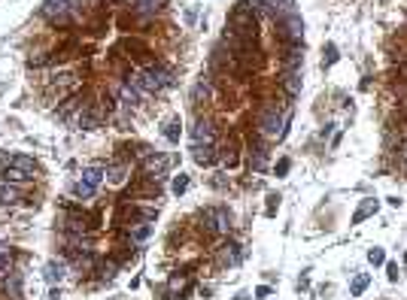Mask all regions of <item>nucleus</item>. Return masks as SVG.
Returning <instances> with one entry per match:
<instances>
[{
    "label": "nucleus",
    "instance_id": "cd10ccee",
    "mask_svg": "<svg viewBox=\"0 0 407 300\" xmlns=\"http://www.w3.org/2000/svg\"><path fill=\"white\" fill-rule=\"evenodd\" d=\"M368 261H371V264H383V261H386V252H383V249H371V252H368Z\"/></svg>",
    "mask_w": 407,
    "mask_h": 300
},
{
    "label": "nucleus",
    "instance_id": "aec40b11",
    "mask_svg": "<svg viewBox=\"0 0 407 300\" xmlns=\"http://www.w3.org/2000/svg\"><path fill=\"white\" fill-rule=\"evenodd\" d=\"M249 158H252V167H255V170H262V167H265V161H268V149H265V146H255V149L249 152Z\"/></svg>",
    "mask_w": 407,
    "mask_h": 300
},
{
    "label": "nucleus",
    "instance_id": "f257e3e1",
    "mask_svg": "<svg viewBox=\"0 0 407 300\" xmlns=\"http://www.w3.org/2000/svg\"><path fill=\"white\" fill-rule=\"evenodd\" d=\"M140 94H146V91H161V88H170L173 85V76L164 70V67H146V70H140V73H134L131 79H128Z\"/></svg>",
    "mask_w": 407,
    "mask_h": 300
},
{
    "label": "nucleus",
    "instance_id": "ddd939ff",
    "mask_svg": "<svg viewBox=\"0 0 407 300\" xmlns=\"http://www.w3.org/2000/svg\"><path fill=\"white\" fill-rule=\"evenodd\" d=\"M374 212H377V200H374V197H365L362 206H359L356 216H353V225H362V222H365L368 216H374Z\"/></svg>",
    "mask_w": 407,
    "mask_h": 300
},
{
    "label": "nucleus",
    "instance_id": "a211bd4d",
    "mask_svg": "<svg viewBox=\"0 0 407 300\" xmlns=\"http://www.w3.org/2000/svg\"><path fill=\"white\" fill-rule=\"evenodd\" d=\"M207 97H210V82H207V79H201V82L192 88V100H195V103H201V100H207Z\"/></svg>",
    "mask_w": 407,
    "mask_h": 300
},
{
    "label": "nucleus",
    "instance_id": "473e14b6",
    "mask_svg": "<svg viewBox=\"0 0 407 300\" xmlns=\"http://www.w3.org/2000/svg\"><path fill=\"white\" fill-rule=\"evenodd\" d=\"M386 276L395 282V279H398V264H389V267H386Z\"/></svg>",
    "mask_w": 407,
    "mask_h": 300
},
{
    "label": "nucleus",
    "instance_id": "7ed1b4c3",
    "mask_svg": "<svg viewBox=\"0 0 407 300\" xmlns=\"http://www.w3.org/2000/svg\"><path fill=\"white\" fill-rule=\"evenodd\" d=\"M283 127H286V115H280L277 106H265L262 115H258V131H262L265 137H277V140H280V137L286 134Z\"/></svg>",
    "mask_w": 407,
    "mask_h": 300
},
{
    "label": "nucleus",
    "instance_id": "bb28decb",
    "mask_svg": "<svg viewBox=\"0 0 407 300\" xmlns=\"http://www.w3.org/2000/svg\"><path fill=\"white\" fill-rule=\"evenodd\" d=\"M18 288H21V279H18V273H12V276L6 279V291L15 297V294H18Z\"/></svg>",
    "mask_w": 407,
    "mask_h": 300
},
{
    "label": "nucleus",
    "instance_id": "5701e85b",
    "mask_svg": "<svg viewBox=\"0 0 407 300\" xmlns=\"http://www.w3.org/2000/svg\"><path fill=\"white\" fill-rule=\"evenodd\" d=\"M122 100H125V103H137V100H140V91H137V88L128 82V85L122 88Z\"/></svg>",
    "mask_w": 407,
    "mask_h": 300
},
{
    "label": "nucleus",
    "instance_id": "1a4fd4ad",
    "mask_svg": "<svg viewBox=\"0 0 407 300\" xmlns=\"http://www.w3.org/2000/svg\"><path fill=\"white\" fill-rule=\"evenodd\" d=\"M21 200V188L15 182H0V203H18Z\"/></svg>",
    "mask_w": 407,
    "mask_h": 300
},
{
    "label": "nucleus",
    "instance_id": "72a5a7b5",
    "mask_svg": "<svg viewBox=\"0 0 407 300\" xmlns=\"http://www.w3.org/2000/svg\"><path fill=\"white\" fill-rule=\"evenodd\" d=\"M401 158H404V161H407V143H404V152H401Z\"/></svg>",
    "mask_w": 407,
    "mask_h": 300
},
{
    "label": "nucleus",
    "instance_id": "dca6fc26",
    "mask_svg": "<svg viewBox=\"0 0 407 300\" xmlns=\"http://www.w3.org/2000/svg\"><path fill=\"white\" fill-rule=\"evenodd\" d=\"M125 176H128V170H125L122 164H113V167H106V179H109L113 185H122V182H125Z\"/></svg>",
    "mask_w": 407,
    "mask_h": 300
},
{
    "label": "nucleus",
    "instance_id": "4468645a",
    "mask_svg": "<svg viewBox=\"0 0 407 300\" xmlns=\"http://www.w3.org/2000/svg\"><path fill=\"white\" fill-rule=\"evenodd\" d=\"M152 231H155L152 222H140L137 228H131V240H134V243H146V240L152 237Z\"/></svg>",
    "mask_w": 407,
    "mask_h": 300
},
{
    "label": "nucleus",
    "instance_id": "2eb2a0df",
    "mask_svg": "<svg viewBox=\"0 0 407 300\" xmlns=\"http://www.w3.org/2000/svg\"><path fill=\"white\" fill-rule=\"evenodd\" d=\"M103 176H106V170H100V167H85V170H82V182L91 185V188H97Z\"/></svg>",
    "mask_w": 407,
    "mask_h": 300
},
{
    "label": "nucleus",
    "instance_id": "6ab92c4d",
    "mask_svg": "<svg viewBox=\"0 0 407 300\" xmlns=\"http://www.w3.org/2000/svg\"><path fill=\"white\" fill-rule=\"evenodd\" d=\"M368 282H371V276H368V273H359V276L353 279V285H350V294H353V297H359V294L368 288Z\"/></svg>",
    "mask_w": 407,
    "mask_h": 300
},
{
    "label": "nucleus",
    "instance_id": "412c9836",
    "mask_svg": "<svg viewBox=\"0 0 407 300\" xmlns=\"http://www.w3.org/2000/svg\"><path fill=\"white\" fill-rule=\"evenodd\" d=\"M222 261H225V264H237V261H240V246H237V243H228L225 252H222Z\"/></svg>",
    "mask_w": 407,
    "mask_h": 300
},
{
    "label": "nucleus",
    "instance_id": "7c9ffc66",
    "mask_svg": "<svg viewBox=\"0 0 407 300\" xmlns=\"http://www.w3.org/2000/svg\"><path fill=\"white\" fill-rule=\"evenodd\" d=\"M6 267H9V249L0 246V270H6Z\"/></svg>",
    "mask_w": 407,
    "mask_h": 300
},
{
    "label": "nucleus",
    "instance_id": "c85d7f7f",
    "mask_svg": "<svg viewBox=\"0 0 407 300\" xmlns=\"http://www.w3.org/2000/svg\"><path fill=\"white\" fill-rule=\"evenodd\" d=\"M76 194H79V197H91V194H94V188H91V185H85V182L79 179V182H76Z\"/></svg>",
    "mask_w": 407,
    "mask_h": 300
},
{
    "label": "nucleus",
    "instance_id": "4be33fe9",
    "mask_svg": "<svg viewBox=\"0 0 407 300\" xmlns=\"http://www.w3.org/2000/svg\"><path fill=\"white\" fill-rule=\"evenodd\" d=\"M286 67H289V70H298V67H301V52H298V49H289V52H286Z\"/></svg>",
    "mask_w": 407,
    "mask_h": 300
},
{
    "label": "nucleus",
    "instance_id": "6e6552de",
    "mask_svg": "<svg viewBox=\"0 0 407 300\" xmlns=\"http://www.w3.org/2000/svg\"><path fill=\"white\" fill-rule=\"evenodd\" d=\"M192 143H195V146H213V127H210L207 121H198V124L192 127Z\"/></svg>",
    "mask_w": 407,
    "mask_h": 300
},
{
    "label": "nucleus",
    "instance_id": "f8f14e48",
    "mask_svg": "<svg viewBox=\"0 0 407 300\" xmlns=\"http://www.w3.org/2000/svg\"><path fill=\"white\" fill-rule=\"evenodd\" d=\"M192 158H195V164L207 167V164H213L216 152H213V146H192Z\"/></svg>",
    "mask_w": 407,
    "mask_h": 300
},
{
    "label": "nucleus",
    "instance_id": "f3484780",
    "mask_svg": "<svg viewBox=\"0 0 407 300\" xmlns=\"http://www.w3.org/2000/svg\"><path fill=\"white\" fill-rule=\"evenodd\" d=\"M158 6H161V0H134V9L140 15H152V12H158Z\"/></svg>",
    "mask_w": 407,
    "mask_h": 300
},
{
    "label": "nucleus",
    "instance_id": "393cba45",
    "mask_svg": "<svg viewBox=\"0 0 407 300\" xmlns=\"http://www.w3.org/2000/svg\"><path fill=\"white\" fill-rule=\"evenodd\" d=\"M338 58H341V55H338V46H331V42H328V46H325V55H322V64H325V67H331Z\"/></svg>",
    "mask_w": 407,
    "mask_h": 300
},
{
    "label": "nucleus",
    "instance_id": "0eeeda50",
    "mask_svg": "<svg viewBox=\"0 0 407 300\" xmlns=\"http://www.w3.org/2000/svg\"><path fill=\"white\" fill-rule=\"evenodd\" d=\"M252 12H258V15H280L283 18V9H280V0H243Z\"/></svg>",
    "mask_w": 407,
    "mask_h": 300
},
{
    "label": "nucleus",
    "instance_id": "b1692460",
    "mask_svg": "<svg viewBox=\"0 0 407 300\" xmlns=\"http://www.w3.org/2000/svg\"><path fill=\"white\" fill-rule=\"evenodd\" d=\"M164 137H167L170 143H179V118H173V121L164 127Z\"/></svg>",
    "mask_w": 407,
    "mask_h": 300
},
{
    "label": "nucleus",
    "instance_id": "39448f33",
    "mask_svg": "<svg viewBox=\"0 0 407 300\" xmlns=\"http://www.w3.org/2000/svg\"><path fill=\"white\" fill-rule=\"evenodd\" d=\"M280 30H283V36H286L289 42H301V36H304V21H301V15H298L295 9H289V12L280 18Z\"/></svg>",
    "mask_w": 407,
    "mask_h": 300
},
{
    "label": "nucleus",
    "instance_id": "423d86ee",
    "mask_svg": "<svg viewBox=\"0 0 407 300\" xmlns=\"http://www.w3.org/2000/svg\"><path fill=\"white\" fill-rule=\"evenodd\" d=\"M204 228H207V231H228V228H231V216H228L225 209L213 206V209L204 212Z\"/></svg>",
    "mask_w": 407,
    "mask_h": 300
},
{
    "label": "nucleus",
    "instance_id": "2f4dec72",
    "mask_svg": "<svg viewBox=\"0 0 407 300\" xmlns=\"http://www.w3.org/2000/svg\"><path fill=\"white\" fill-rule=\"evenodd\" d=\"M289 173V158H283L280 164H277V176H286Z\"/></svg>",
    "mask_w": 407,
    "mask_h": 300
},
{
    "label": "nucleus",
    "instance_id": "9b49d317",
    "mask_svg": "<svg viewBox=\"0 0 407 300\" xmlns=\"http://www.w3.org/2000/svg\"><path fill=\"white\" fill-rule=\"evenodd\" d=\"M283 88H286L292 97H298V94H301V73H298V70H286V76H283Z\"/></svg>",
    "mask_w": 407,
    "mask_h": 300
},
{
    "label": "nucleus",
    "instance_id": "9d476101",
    "mask_svg": "<svg viewBox=\"0 0 407 300\" xmlns=\"http://www.w3.org/2000/svg\"><path fill=\"white\" fill-rule=\"evenodd\" d=\"M64 273H67V267H64L61 261H49L43 276H46V282H49V285H58V282L64 279Z\"/></svg>",
    "mask_w": 407,
    "mask_h": 300
},
{
    "label": "nucleus",
    "instance_id": "20e7f679",
    "mask_svg": "<svg viewBox=\"0 0 407 300\" xmlns=\"http://www.w3.org/2000/svg\"><path fill=\"white\" fill-rule=\"evenodd\" d=\"M76 6H79V0H46L43 3V12H46V18L52 24H67Z\"/></svg>",
    "mask_w": 407,
    "mask_h": 300
},
{
    "label": "nucleus",
    "instance_id": "c756f323",
    "mask_svg": "<svg viewBox=\"0 0 407 300\" xmlns=\"http://www.w3.org/2000/svg\"><path fill=\"white\" fill-rule=\"evenodd\" d=\"M277 209H280V197H277V194H271V197H268V209H265V212H268V216H274Z\"/></svg>",
    "mask_w": 407,
    "mask_h": 300
},
{
    "label": "nucleus",
    "instance_id": "a878e982",
    "mask_svg": "<svg viewBox=\"0 0 407 300\" xmlns=\"http://www.w3.org/2000/svg\"><path fill=\"white\" fill-rule=\"evenodd\" d=\"M186 188H189V176H186V173H179V176L173 179V194H182Z\"/></svg>",
    "mask_w": 407,
    "mask_h": 300
},
{
    "label": "nucleus",
    "instance_id": "f03ea898",
    "mask_svg": "<svg viewBox=\"0 0 407 300\" xmlns=\"http://www.w3.org/2000/svg\"><path fill=\"white\" fill-rule=\"evenodd\" d=\"M36 164L27 155H3V179L6 182H27L33 179Z\"/></svg>",
    "mask_w": 407,
    "mask_h": 300
}]
</instances>
